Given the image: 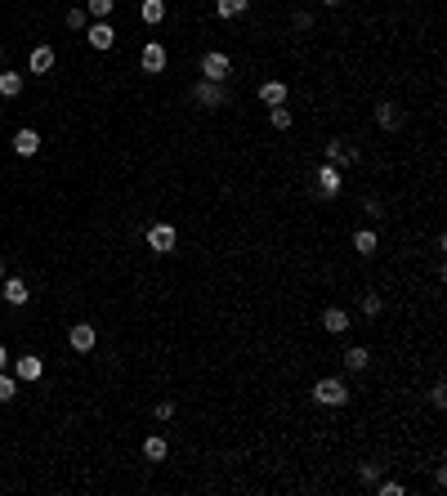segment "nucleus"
I'll return each mask as SVG.
<instances>
[{"label":"nucleus","mask_w":447,"mask_h":496,"mask_svg":"<svg viewBox=\"0 0 447 496\" xmlns=\"http://www.w3.org/2000/svg\"><path fill=\"white\" fill-rule=\"evenodd\" d=\"M313 403L318 407H349V385L340 376H322L313 385Z\"/></svg>","instance_id":"1"},{"label":"nucleus","mask_w":447,"mask_h":496,"mask_svg":"<svg viewBox=\"0 0 447 496\" xmlns=\"http://www.w3.org/2000/svg\"><path fill=\"white\" fill-rule=\"evenodd\" d=\"M193 99L202 103V108H224V103H228V90H224V81H206V76H202V81L193 85Z\"/></svg>","instance_id":"2"},{"label":"nucleus","mask_w":447,"mask_h":496,"mask_svg":"<svg viewBox=\"0 0 447 496\" xmlns=\"http://www.w3.org/2000/svg\"><path fill=\"white\" fill-rule=\"evenodd\" d=\"M175 242H179V233H175V224H166V219L148 228V251H157V255H170V251H175Z\"/></svg>","instance_id":"3"},{"label":"nucleus","mask_w":447,"mask_h":496,"mask_svg":"<svg viewBox=\"0 0 447 496\" xmlns=\"http://www.w3.org/2000/svg\"><path fill=\"white\" fill-rule=\"evenodd\" d=\"M85 41H90V50H112V45H117V27H112L108 18H94V23L85 27Z\"/></svg>","instance_id":"4"},{"label":"nucleus","mask_w":447,"mask_h":496,"mask_svg":"<svg viewBox=\"0 0 447 496\" xmlns=\"http://www.w3.org/2000/svg\"><path fill=\"white\" fill-rule=\"evenodd\" d=\"M228 72H233V63H228L224 50H206L202 54V76L206 81H228Z\"/></svg>","instance_id":"5"},{"label":"nucleus","mask_w":447,"mask_h":496,"mask_svg":"<svg viewBox=\"0 0 447 496\" xmlns=\"http://www.w3.org/2000/svg\"><path fill=\"white\" fill-rule=\"evenodd\" d=\"M354 161H358V148H354V143H345V139H331V143H327V166L345 170V166H354Z\"/></svg>","instance_id":"6"},{"label":"nucleus","mask_w":447,"mask_h":496,"mask_svg":"<svg viewBox=\"0 0 447 496\" xmlns=\"http://www.w3.org/2000/svg\"><path fill=\"white\" fill-rule=\"evenodd\" d=\"M340 188H345V179H340V170L336 166H327V161H322L318 166V197H340Z\"/></svg>","instance_id":"7"},{"label":"nucleus","mask_w":447,"mask_h":496,"mask_svg":"<svg viewBox=\"0 0 447 496\" xmlns=\"http://www.w3.org/2000/svg\"><path fill=\"white\" fill-rule=\"evenodd\" d=\"M166 63H170L166 45H161V41H148L144 54H139V68H144V72H166Z\"/></svg>","instance_id":"8"},{"label":"nucleus","mask_w":447,"mask_h":496,"mask_svg":"<svg viewBox=\"0 0 447 496\" xmlns=\"http://www.w3.org/2000/svg\"><path fill=\"white\" fill-rule=\"evenodd\" d=\"M68 340H72V349H76V354H90V349L99 345V331H94V322H76Z\"/></svg>","instance_id":"9"},{"label":"nucleus","mask_w":447,"mask_h":496,"mask_svg":"<svg viewBox=\"0 0 447 496\" xmlns=\"http://www.w3.org/2000/svg\"><path fill=\"white\" fill-rule=\"evenodd\" d=\"M41 376H45V362L36 354H27V358L14 362V380H23V385H32V380H41Z\"/></svg>","instance_id":"10"},{"label":"nucleus","mask_w":447,"mask_h":496,"mask_svg":"<svg viewBox=\"0 0 447 496\" xmlns=\"http://www.w3.org/2000/svg\"><path fill=\"white\" fill-rule=\"evenodd\" d=\"M322 331H327V336H345V331H349V309L331 304V309L322 313Z\"/></svg>","instance_id":"11"},{"label":"nucleus","mask_w":447,"mask_h":496,"mask_svg":"<svg viewBox=\"0 0 447 496\" xmlns=\"http://www.w3.org/2000/svg\"><path fill=\"white\" fill-rule=\"evenodd\" d=\"M287 81H264L260 85V103H264V108H278V103H287Z\"/></svg>","instance_id":"12"},{"label":"nucleus","mask_w":447,"mask_h":496,"mask_svg":"<svg viewBox=\"0 0 447 496\" xmlns=\"http://www.w3.org/2000/svg\"><path fill=\"white\" fill-rule=\"evenodd\" d=\"M0 286H5V304H14V309H18V304H27V295H32V286H27L23 278H5Z\"/></svg>","instance_id":"13"},{"label":"nucleus","mask_w":447,"mask_h":496,"mask_svg":"<svg viewBox=\"0 0 447 496\" xmlns=\"http://www.w3.org/2000/svg\"><path fill=\"white\" fill-rule=\"evenodd\" d=\"M14 152L18 157H36V152H41V135H36V130H18L14 135Z\"/></svg>","instance_id":"14"},{"label":"nucleus","mask_w":447,"mask_h":496,"mask_svg":"<svg viewBox=\"0 0 447 496\" xmlns=\"http://www.w3.org/2000/svg\"><path fill=\"white\" fill-rule=\"evenodd\" d=\"M32 72L36 76L54 72V50H50V45H36V50H32Z\"/></svg>","instance_id":"15"},{"label":"nucleus","mask_w":447,"mask_h":496,"mask_svg":"<svg viewBox=\"0 0 447 496\" xmlns=\"http://www.w3.org/2000/svg\"><path fill=\"white\" fill-rule=\"evenodd\" d=\"M139 18H144L148 27H157L161 18H166V0H144V5H139Z\"/></svg>","instance_id":"16"},{"label":"nucleus","mask_w":447,"mask_h":496,"mask_svg":"<svg viewBox=\"0 0 447 496\" xmlns=\"http://www.w3.org/2000/svg\"><path fill=\"white\" fill-rule=\"evenodd\" d=\"M398 121H403V117H398L394 103H376V126L380 130H398Z\"/></svg>","instance_id":"17"},{"label":"nucleus","mask_w":447,"mask_h":496,"mask_svg":"<svg viewBox=\"0 0 447 496\" xmlns=\"http://www.w3.org/2000/svg\"><path fill=\"white\" fill-rule=\"evenodd\" d=\"M376 246H380V237L372 233V228H358L354 233V251L358 255H376Z\"/></svg>","instance_id":"18"},{"label":"nucleus","mask_w":447,"mask_h":496,"mask_svg":"<svg viewBox=\"0 0 447 496\" xmlns=\"http://www.w3.org/2000/svg\"><path fill=\"white\" fill-rule=\"evenodd\" d=\"M144 456H148V461H166V456H170V443H166L161 434H152L148 443H144Z\"/></svg>","instance_id":"19"},{"label":"nucleus","mask_w":447,"mask_h":496,"mask_svg":"<svg viewBox=\"0 0 447 496\" xmlns=\"http://www.w3.org/2000/svg\"><path fill=\"white\" fill-rule=\"evenodd\" d=\"M367 362H372V354H367L363 345H354V349H345V367L349 371H367Z\"/></svg>","instance_id":"20"},{"label":"nucleus","mask_w":447,"mask_h":496,"mask_svg":"<svg viewBox=\"0 0 447 496\" xmlns=\"http://www.w3.org/2000/svg\"><path fill=\"white\" fill-rule=\"evenodd\" d=\"M0 94H5V99L23 94V72H0Z\"/></svg>","instance_id":"21"},{"label":"nucleus","mask_w":447,"mask_h":496,"mask_svg":"<svg viewBox=\"0 0 447 496\" xmlns=\"http://www.w3.org/2000/svg\"><path fill=\"white\" fill-rule=\"evenodd\" d=\"M251 9V0H215V14L220 18H237V14H246Z\"/></svg>","instance_id":"22"},{"label":"nucleus","mask_w":447,"mask_h":496,"mask_svg":"<svg viewBox=\"0 0 447 496\" xmlns=\"http://www.w3.org/2000/svg\"><path fill=\"white\" fill-rule=\"evenodd\" d=\"M269 126H273V130H291V126H296V117L287 112V103H278V108H269Z\"/></svg>","instance_id":"23"},{"label":"nucleus","mask_w":447,"mask_h":496,"mask_svg":"<svg viewBox=\"0 0 447 496\" xmlns=\"http://www.w3.org/2000/svg\"><path fill=\"white\" fill-rule=\"evenodd\" d=\"M112 9H117V0H85V14L90 18H108Z\"/></svg>","instance_id":"24"},{"label":"nucleus","mask_w":447,"mask_h":496,"mask_svg":"<svg viewBox=\"0 0 447 496\" xmlns=\"http://www.w3.org/2000/svg\"><path fill=\"white\" fill-rule=\"evenodd\" d=\"M63 23H68L72 32H85V27H90V14H85V9H68V14H63Z\"/></svg>","instance_id":"25"},{"label":"nucleus","mask_w":447,"mask_h":496,"mask_svg":"<svg viewBox=\"0 0 447 496\" xmlns=\"http://www.w3.org/2000/svg\"><path fill=\"white\" fill-rule=\"evenodd\" d=\"M380 309H385V300H380L376 291H367L363 295V318H380Z\"/></svg>","instance_id":"26"},{"label":"nucleus","mask_w":447,"mask_h":496,"mask_svg":"<svg viewBox=\"0 0 447 496\" xmlns=\"http://www.w3.org/2000/svg\"><path fill=\"white\" fill-rule=\"evenodd\" d=\"M14 394H18V380L0 371V403H14Z\"/></svg>","instance_id":"27"},{"label":"nucleus","mask_w":447,"mask_h":496,"mask_svg":"<svg viewBox=\"0 0 447 496\" xmlns=\"http://www.w3.org/2000/svg\"><path fill=\"white\" fill-rule=\"evenodd\" d=\"M376 488H380V496H407V488L398 479H376Z\"/></svg>","instance_id":"28"},{"label":"nucleus","mask_w":447,"mask_h":496,"mask_svg":"<svg viewBox=\"0 0 447 496\" xmlns=\"http://www.w3.org/2000/svg\"><path fill=\"white\" fill-rule=\"evenodd\" d=\"M358 479H363V483H376V479H380V465H376V461H363V465H358Z\"/></svg>","instance_id":"29"},{"label":"nucleus","mask_w":447,"mask_h":496,"mask_svg":"<svg viewBox=\"0 0 447 496\" xmlns=\"http://www.w3.org/2000/svg\"><path fill=\"white\" fill-rule=\"evenodd\" d=\"M430 407H439V412L447 407V385H443V380H439V385L430 389Z\"/></svg>","instance_id":"30"},{"label":"nucleus","mask_w":447,"mask_h":496,"mask_svg":"<svg viewBox=\"0 0 447 496\" xmlns=\"http://www.w3.org/2000/svg\"><path fill=\"white\" fill-rule=\"evenodd\" d=\"M363 211L372 215V219H380V215H385V206H380V197H363Z\"/></svg>","instance_id":"31"},{"label":"nucleus","mask_w":447,"mask_h":496,"mask_svg":"<svg viewBox=\"0 0 447 496\" xmlns=\"http://www.w3.org/2000/svg\"><path fill=\"white\" fill-rule=\"evenodd\" d=\"M170 416H175V398H161L157 403V421H170Z\"/></svg>","instance_id":"32"},{"label":"nucleus","mask_w":447,"mask_h":496,"mask_svg":"<svg viewBox=\"0 0 447 496\" xmlns=\"http://www.w3.org/2000/svg\"><path fill=\"white\" fill-rule=\"evenodd\" d=\"M296 27H300V32H309V27H313V14H309V9H300V14H296Z\"/></svg>","instance_id":"33"},{"label":"nucleus","mask_w":447,"mask_h":496,"mask_svg":"<svg viewBox=\"0 0 447 496\" xmlns=\"http://www.w3.org/2000/svg\"><path fill=\"white\" fill-rule=\"evenodd\" d=\"M5 362H9V349H5V345H0V371H5Z\"/></svg>","instance_id":"34"},{"label":"nucleus","mask_w":447,"mask_h":496,"mask_svg":"<svg viewBox=\"0 0 447 496\" xmlns=\"http://www.w3.org/2000/svg\"><path fill=\"white\" fill-rule=\"evenodd\" d=\"M322 5H327V9H336V5H345V0H322Z\"/></svg>","instance_id":"35"},{"label":"nucleus","mask_w":447,"mask_h":496,"mask_svg":"<svg viewBox=\"0 0 447 496\" xmlns=\"http://www.w3.org/2000/svg\"><path fill=\"white\" fill-rule=\"evenodd\" d=\"M0 282H5V260H0Z\"/></svg>","instance_id":"36"},{"label":"nucleus","mask_w":447,"mask_h":496,"mask_svg":"<svg viewBox=\"0 0 447 496\" xmlns=\"http://www.w3.org/2000/svg\"><path fill=\"white\" fill-rule=\"evenodd\" d=\"M0 59H5V45H0Z\"/></svg>","instance_id":"37"}]
</instances>
